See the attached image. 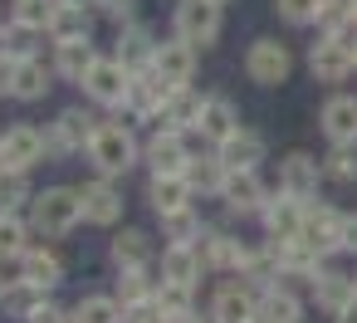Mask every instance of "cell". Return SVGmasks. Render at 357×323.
<instances>
[{"label": "cell", "mask_w": 357, "mask_h": 323, "mask_svg": "<svg viewBox=\"0 0 357 323\" xmlns=\"http://www.w3.org/2000/svg\"><path fill=\"white\" fill-rule=\"evenodd\" d=\"M201 108H206V98H196L191 89H176L172 103H167V113H162V123L167 128H196L201 123Z\"/></svg>", "instance_id": "obj_33"}, {"label": "cell", "mask_w": 357, "mask_h": 323, "mask_svg": "<svg viewBox=\"0 0 357 323\" xmlns=\"http://www.w3.org/2000/svg\"><path fill=\"white\" fill-rule=\"evenodd\" d=\"M333 323H357V299H352V303H347V308H342V313H337Z\"/></svg>", "instance_id": "obj_48"}, {"label": "cell", "mask_w": 357, "mask_h": 323, "mask_svg": "<svg viewBox=\"0 0 357 323\" xmlns=\"http://www.w3.org/2000/svg\"><path fill=\"white\" fill-rule=\"evenodd\" d=\"M128 84H132V69L113 54V59H98L89 74H84V89L93 103H128Z\"/></svg>", "instance_id": "obj_6"}, {"label": "cell", "mask_w": 357, "mask_h": 323, "mask_svg": "<svg viewBox=\"0 0 357 323\" xmlns=\"http://www.w3.org/2000/svg\"><path fill=\"white\" fill-rule=\"evenodd\" d=\"M0 303H6V313H10V318H25V323H30L50 299H45V284L20 279V284H10V289H6V299H0Z\"/></svg>", "instance_id": "obj_29"}, {"label": "cell", "mask_w": 357, "mask_h": 323, "mask_svg": "<svg viewBox=\"0 0 357 323\" xmlns=\"http://www.w3.org/2000/svg\"><path fill=\"white\" fill-rule=\"evenodd\" d=\"M20 274H25L30 284H45V289L64 284V264H59L54 250H25V255H20Z\"/></svg>", "instance_id": "obj_28"}, {"label": "cell", "mask_w": 357, "mask_h": 323, "mask_svg": "<svg viewBox=\"0 0 357 323\" xmlns=\"http://www.w3.org/2000/svg\"><path fill=\"white\" fill-rule=\"evenodd\" d=\"M152 50H157V40L147 30H123V40H118V59L128 69H147L152 64Z\"/></svg>", "instance_id": "obj_35"}, {"label": "cell", "mask_w": 357, "mask_h": 323, "mask_svg": "<svg viewBox=\"0 0 357 323\" xmlns=\"http://www.w3.org/2000/svg\"><path fill=\"white\" fill-rule=\"evenodd\" d=\"M50 93V69L30 54V59H20L15 64V84H10V98H20V103H40Z\"/></svg>", "instance_id": "obj_25"}, {"label": "cell", "mask_w": 357, "mask_h": 323, "mask_svg": "<svg viewBox=\"0 0 357 323\" xmlns=\"http://www.w3.org/2000/svg\"><path fill=\"white\" fill-rule=\"evenodd\" d=\"M220 6H230V0H220Z\"/></svg>", "instance_id": "obj_52"}, {"label": "cell", "mask_w": 357, "mask_h": 323, "mask_svg": "<svg viewBox=\"0 0 357 323\" xmlns=\"http://www.w3.org/2000/svg\"><path fill=\"white\" fill-rule=\"evenodd\" d=\"M220 0H176V35L181 40H191V45H215L220 40Z\"/></svg>", "instance_id": "obj_3"}, {"label": "cell", "mask_w": 357, "mask_h": 323, "mask_svg": "<svg viewBox=\"0 0 357 323\" xmlns=\"http://www.w3.org/2000/svg\"><path fill=\"white\" fill-rule=\"evenodd\" d=\"M79 196H84V220H89V225H113V220L123 216V191H118L108 176L79 186Z\"/></svg>", "instance_id": "obj_17"}, {"label": "cell", "mask_w": 357, "mask_h": 323, "mask_svg": "<svg viewBox=\"0 0 357 323\" xmlns=\"http://www.w3.org/2000/svg\"><path fill=\"white\" fill-rule=\"evenodd\" d=\"M54 10H59V0H10V20H20L30 30H50Z\"/></svg>", "instance_id": "obj_36"}, {"label": "cell", "mask_w": 357, "mask_h": 323, "mask_svg": "<svg viewBox=\"0 0 357 323\" xmlns=\"http://www.w3.org/2000/svg\"><path fill=\"white\" fill-rule=\"evenodd\" d=\"M162 225H167V240H172V245H196V235L206 230V225H201V216H196L191 206H181V211H172V216H162Z\"/></svg>", "instance_id": "obj_37"}, {"label": "cell", "mask_w": 357, "mask_h": 323, "mask_svg": "<svg viewBox=\"0 0 357 323\" xmlns=\"http://www.w3.org/2000/svg\"><path fill=\"white\" fill-rule=\"evenodd\" d=\"M347 6H352V20H357V0H347Z\"/></svg>", "instance_id": "obj_50"}, {"label": "cell", "mask_w": 357, "mask_h": 323, "mask_svg": "<svg viewBox=\"0 0 357 323\" xmlns=\"http://www.w3.org/2000/svg\"><path fill=\"white\" fill-rule=\"evenodd\" d=\"M152 69L172 84V89H186L191 84V74H196V45L191 40H167V45H157L152 50Z\"/></svg>", "instance_id": "obj_10"}, {"label": "cell", "mask_w": 357, "mask_h": 323, "mask_svg": "<svg viewBox=\"0 0 357 323\" xmlns=\"http://www.w3.org/2000/svg\"><path fill=\"white\" fill-rule=\"evenodd\" d=\"M323 137L333 142V147H357V98H347V93H333L328 103H323Z\"/></svg>", "instance_id": "obj_13"}, {"label": "cell", "mask_w": 357, "mask_h": 323, "mask_svg": "<svg viewBox=\"0 0 357 323\" xmlns=\"http://www.w3.org/2000/svg\"><path fill=\"white\" fill-rule=\"evenodd\" d=\"M25 220L15 216V211H0V255H10V260H20L30 245H25Z\"/></svg>", "instance_id": "obj_39"}, {"label": "cell", "mask_w": 357, "mask_h": 323, "mask_svg": "<svg viewBox=\"0 0 357 323\" xmlns=\"http://www.w3.org/2000/svg\"><path fill=\"white\" fill-rule=\"evenodd\" d=\"M259 216H264V230H269V235H279V240H298L308 206H303L298 196L279 191V196H269V201H264V211H259Z\"/></svg>", "instance_id": "obj_15"}, {"label": "cell", "mask_w": 357, "mask_h": 323, "mask_svg": "<svg viewBox=\"0 0 357 323\" xmlns=\"http://www.w3.org/2000/svg\"><path fill=\"white\" fill-rule=\"evenodd\" d=\"M274 10H279L289 25H313V20H318V0H274Z\"/></svg>", "instance_id": "obj_43"}, {"label": "cell", "mask_w": 357, "mask_h": 323, "mask_svg": "<svg viewBox=\"0 0 357 323\" xmlns=\"http://www.w3.org/2000/svg\"><path fill=\"white\" fill-rule=\"evenodd\" d=\"M220 201L235 211V216H259L264 211V186H259V176L255 172H230L225 176V186H220Z\"/></svg>", "instance_id": "obj_18"}, {"label": "cell", "mask_w": 357, "mask_h": 323, "mask_svg": "<svg viewBox=\"0 0 357 323\" xmlns=\"http://www.w3.org/2000/svg\"><path fill=\"white\" fill-rule=\"evenodd\" d=\"M89 25H93V15H89L84 0H59V10L50 20V35L54 40H89Z\"/></svg>", "instance_id": "obj_26"}, {"label": "cell", "mask_w": 357, "mask_h": 323, "mask_svg": "<svg viewBox=\"0 0 357 323\" xmlns=\"http://www.w3.org/2000/svg\"><path fill=\"white\" fill-rule=\"evenodd\" d=\"M93 64H98V54H93L89 40H54V74L84 84V74H89Z\"/></svg>", "instance_id": "obj_21"}, {"label": "cell", "mask_w": 357, "mask_h": 323, "mask_svg": "<svg viewBox=\"0 0 357 323\" xmlns=\"http://www.w3.org/2000/svg\"><path fill=\"white\" fill-rule=\"evenodd\" d=\"M45 157H50L45 133H40V128H30V123H20V128H10L6 137H0V167L30 172V167H35V162H45Z\"/></svg>", "instance_id": "obj_7"}, {"label": "cell", "mask_w": 357, "mask_h": 323, "mask_svg": "<svg viewBox=\"0 0 357 323\" xmlns=\"http://www.w3.org/2000/svg\"><path fill=\"white\" fill-rule=\"evenodd\" d=\"M30 25H20V20H10V30L6 35H0V50H6L10 59H30Z\"/></svg>", "instance_id": "obj_42"}, {"label": "cell", "mask_w": 357, "mask_h": 323, "mask_svg": "<svg viewBox=\"0 0 357 323\" xmlns=\"http://www.w3.org/2000/svg\"><path fill=\"white\" fill-rule=\"evenodd\" d=\"M342 220L347 216H337L333 206H318V211H308L303 216V230H298V240L323 260V255H333V250H342Z\"/></svg>", "instance_id": "obj_11"}, {"label": "cell", "mask_w": 357, "mask_h": 323, "mask_svg": "<svg viewBox=\"0 0 357 323\" xmlns=\"http://www.w3.org/2000/svg\"><path fill=\"white\" fill-rule=\"evenodd\" d=\"M308 69L318 84H342L357 64H352V45H342L337 35H323L313 50H308Z\"/></svg>", "instance_id": "obj_8"}, {"label": "cell", "mask_w": 357, "mask_h": 323, "mask_svg": "<svg viewBox=\"0 0 357 323\" xmlns=\"http://www.w3.org/2000/svg\"><path fill=\"white\" fill-rule=\"evenodd\" d=\"M323 176L337 181V186H352V181H357V152H352V147H333V152L323 157Z\"/></svg>", "instance_id": "obj_40"}, {"label": "cell", "mask_w": 357, "mask_h": 323, "mask_svg": "<svg viewBox=\"0 0 357 323\" xmlns=\"http://www.w3.org/2000/svg\"><path fill=\"white\" fill-rule=\"evenodd\" d=\"M259 323H298V299L294 289H264L259 294Z\"/></svg>", "instance_id": "obj_32"}, {"label": "cell", "mask_w": 357, "mask_h": 323, "mask_svg": "<svg viewBox=\"0 0 357 323\" xmlns=\"http://www.w3.org/2000/svg\"><path fill=\"white\" fill-rule=\"evenodd\" d=\"M6 289H10V284H6V279H0V299H6Z\"/></svg>", "instance_id": "obj_49"}, {"label": "cell", "mask_w": 357, "mask_h": 323, "mask_svg": "<svg viewBox=\"0 0 357 323\" xmlns=\"http://www.w3.org/2000/svg\"><path fill=\"white\" fill-rule=\"evenodd\" d=\"M196 255H201L206 269H250V260H255V250H245L225 230H201L196 235Z\"/></svg>", "instance_id": "obj_9"}, {"label": "cell", "mask_w": 357, "mask_h": 323, "mask_svg": "<svg viewBox=\"0 0 357 323\" xmlns=\"http://www.w3.org/2000/svg\"><path fill=\"white\" fill-rule=\"evenodd\" d=\"M255 318H259V299H255L240 279H230V284L215 289V299H211V323H255Z\"/></svg>", "instance_id": "obj_12"}, {"label": "cell", "mask_w": 357, "mask_h": 323, "mask_svg": "<svg viewBox=\"0 0 357 323\" xmlns=\"http://www.w3.org/2000/svg\"><path fill=\"white\" fill-rule=\"evenodd\" d=\"M201 255H196V245H167V255H162V279H176V284H191L196 289V279H201Z\"/></svg>", "instance_id": "obj_27"}, {"label": "cell", "mask_w": 357, "mask_h": 323, "mask_svg": "<svg viewBox=\"0 0 357 323\" xmlns=\"http://www.w3.org/2000/svg\"><path fill=\"white\" fill-rule=\"evenodd\" d=\"M352 64H357V40H352Z\"/></svg>", "instance_id": "obj_51"}, {"label": "cell", "mask_w": 357, "mask_h": 323, "mask_svg": "<svg viewBox=\"0 0 357 323\" xmlns=\"http://www.w3.org/2000/svg\"><path fill=\"white\" fill-rule=\"evenodd\" d=\"M142 157L152 162V172H186V162H191V152H186V142H181V128H162V133L147 142Z\"/></svg>", "instance_id": "obj_20"}, {"label": "cell", "mask_w": 357, "mask_h": 323, "mask_svg": "<svg viewBox=\"0 0 357 323\" xmlns=\"http://www.w3.org/2000/svg\"><path fill=\"white\" fill-rule=\"evenodd\" d=\"M147 260H152V245H147L142 230H123V235L113 240V264H118V269H137V264H147Z\"/></svg>", "instance_id": "obj_34"}, {"label": "cell", "mask_w": 357, "mask_h": 323, "mask_svg": "<svg viewBox=\"0 0 357 323\" xmlns=\"http://www.w3.org/2000/svg\"><path fill=\"white\" fill-rule=\"evenodd\" d=\"M225 176H230V167L220 162V152H215V157H191V162H186V181H191L196 191H206V196H220Z\"/></svg>", "instance_id": "obj_30"}, {"label": "cell", "mask_w": 357, "mask_h": 323, "mask_svg": "<svg viewBox=\"0 0 357 323\" xmlns=\"http://www.w3.org/2000/svg\"><path fill=\"white\" fill-rule=\"evenodd\" d=\"M15 64H20V59H10L6 50H0V93H10V84H15Z\"/></svg>", "instance_id": "obj_44"}, {"label": "cell", "mask_w": 357, "mask_h": 323, "mask_svg": "<svg viewBox=\"0 0 357 323\" xmlns=\"http://www.w3.org/2000/svg\"><path fill=\"white\" fill-rule=\"evenodd\" d=\"M93 133H98V118H93V113L64 108L59 123L45 128V147H50V157H69V152H84V147L93 142Z\"/></svg>", "instance_id": "obj_5"}, {"label": "cell", "mask_w": 357, "mask_h": 323, "mask_svg": "<svg viewBox=\"0 0 357 323\" xmlns=\"http://www.w3.org/2000/svg\"><path fill=\"white\" fill-rule=\"evenodd\" d=\"M240 128V113L230 108V98H206V108H201V123H196V133L206 137V142H225L230 133Z\"/></svg>", "instance_id": "obj_23"}, {"label": "cell", "mask_w": 357, "mask_h": 323, "mask_svg": "<svg viewBox=\"0 0 357 323\" xmlns=\"http://www.w3.org/2000/svg\"><path fill=\"white\" fill-rule=\"evenodd\" d=\"M79 220H84V196H79V191H69V186H50V191L35 196V216H30V225H35L45 240L69 235Z\"/></svg>", "instance_id": "obj_1"}, {"label": "cell", "mask_w": 357, "mask_h": 323, "mask_svg": "<svg viewBox=\"0 0 357 323\" xmlns=\"http://www.w3.org/2000/svg\"><path fill=\"white\" fill-rule=\"evenodd\" d=\"M103 6H108V15H113L118 25H128V20H132V6H137V0H103Z\"/></svg>", "instance_id": "obj_45"}, {"label": "cell", "mask_w": 357, "mask_h": 323, "mask_svg": "<svg viewBox=\"0 0 357 323\" xmlns=\"http://www.w3.org/2000/svg\"><path fill=\"white\" fill-rule=\"evenodd\" d=\"M30 323H69V313H64V308H54V303H45V308H40Z\"/></svg>", "instance_id": "obj_46"}, {"label": "cell", "mask_w": 357, "mask_h": 323, "mask_svg": "<svg viewBox=\"0 0 357 323\" xmlns=\"http://www.w3.org/2000/svg\"><path fill=\"white\" fill-rule=\"evenodd\" d=\"M25 196H30L25 172H15V167H0V211H15Z\"/></svg>", "instance_id": "obj_41"}, {"label": "cell", "mask_w": 357, "mask_h": 323, "mask_svg": "<svg viewBox=\"0 0 357 323\" xmlns=\"http://www.w3.org/2000/svg\"><path fill=\"white\" fill-rule=\"evenodd\" d=\"M89 162L98 167V176H123L137 162V142L123 123H98L93 142H89Z\"/></svg>", "instance_id": "obj_2"}, {"label": "cell", "mask_w": 357, "mask_h": 323, "mask_svg": "<svg viewBox=\"0 0 357 323\" xmlns=\"http://www.w3.org/2000/svg\"><path fill=\"white\" fill-rule=\"evenodd\" d=\"M245 74H250V84H259V89H279V84L294 74L289 45H279V40H255L250 54H245Z\"/></svg>", "instance_id": "obj_4"}, {"label": "cell", "mask_w": 357, "mask_h": 323, "mask_svg": "<svg viewBox=\"0 0 357 323\" xmlns=\"http://www.w3.org/2000/svg\"><path fill=\"white\" fill-rule=\"evenodd\" d=\"M191 181H186V172H152V181H147V201H152V211L157 216H172V211H181V206H191Z\"/></svg>", "instance_id": "obj_16"}, {"label": "cell", "mask_w": 357, "mask_h": 323, "mask_svg": "<svg viewBox=\"0 0 357 323\" xmlns=\"http://www.w3.org/2000/svg\"><path fill=\"white\" fill-rule=\"evenodd\" d=\"M313 299H318V308L323 313H342L352 299H357V279H347V274H337V269H323L318 274V284H313Z\"/></svg>", "instance_id": "obj_22"}, {"label": "cell", "mask_w": 357, "mask_h": 323, "mask_svg": "<svg viewBox=\"0 0 357 323\" xmlns=\"http://www.w3.org/2000/svg\"><path fill=\"white\" fill-rule=\"evenodd\" d=\"M220 162H225L230 172H255V167L264 162V137L250 133V128H235V133L220 142Z\"/></svg>", "instance_id": "obj_19"}, {"label": "cell", "mask_w": 357, "mask_h": 323, "mask_svg": "<svg viewBox=\"0 0 357 323\" xmlns=\"http://www.w3.org/2000/svg\"><path fill=\"white\" fill-rule=\"evenodd\" d=\"M342 250H352V255H357V216H347V220H342Z\"/></svg>", "instance_id": "obj_47"}, {"label": "cell", "mask_w": 357, "mask_h": 323, "mask_svg": "<svg viewBox=\"0 0 357 323\" xmlns=\"http://www.w3.org/2000/svg\"><path fill=\"white\" fill-rule=\"evenodd\" d=\"M152 303H157L162 323H191V318H196V308H191V284L162 279V284H157V294H152Z\"/></svg>", "instance_id": "obj_24"}, {"label": "cell", "mask_w": 357, "mask_h": 323, "mask_svg": "<svg viewBox=\"0 0 357 323\" xmlns=\"http://www.w3.org/2000/svg\"><path fill=\"white\" fill-rule=\"evenodd\" d=\"M318 176H323V162L308 157V152H289V157L279 162V191H289V196H298V201H308V196L318 191Z\"/></svg>", "instance_id": "obj_14"}, {"label": "cell", "mask_w": 357, "mask_h": 323, "mask_svg": "<svg viewBox=\"0 0 357 323\" xmlns=\"http://www.w3.org/2000/svg\"><path fill=\"white\" fill-rule=\"evenodd\" d=\"M157 289L147 284V264H137V269H118V299H123V308H132V303H147Z\"/></svg>", "instance_id": "obj_38"}, {"label": "cell", "mask_w": 357, "mask_h": 323, "mask_svg": "<svg viewBox=\"0 0 357 323\" xmlns=\"http://www.w3.org/2000/svg\"><path fill=\"white\" fill-rule=\"evenodd\" d=\"M123 318H128L123 299H103V294L79 299V303H74V313H69V323H123Z\"/></svg>", "instance_id": "obj_31"}]
</instances>
